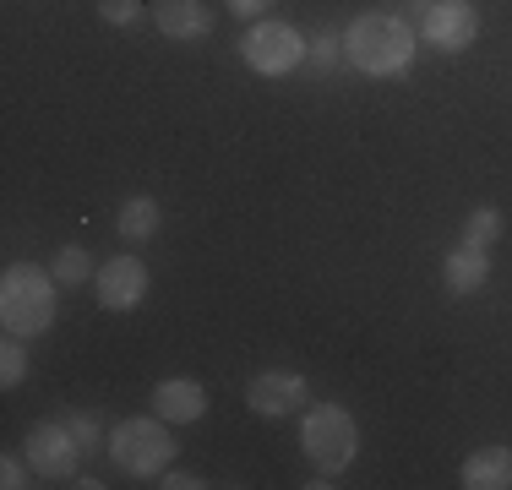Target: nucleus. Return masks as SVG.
<instances>
[{"mask_svg":"<svg viewBox=\"0 0 512 490\" xmlns=\"http://www.w3.org/2000/svg\"><path fill=\"white\" fill-rule=\"evenodd\" d=\"M158 33L175 44H191L213 33V17H207L202 0H158Z\"/></svg>","mask_w":512,"mask_h":490,"instance_id":"obj_11","label":"nucleus"},{"mask_svg":"<svg viewBox=\"0 0 512 490\" xmlns=\"http://www.w3.org/2000/svg\"><path fill=\"white\" fill-rule=\"evenodd\" d=\"M164 485L169 490H191V485H202V480H197V474H164Z\"/></svg>","mask_w":512,"mask_h":490,"instance_id":"obj_23","label":"nucleus"},{"mask_svg":"<svg viewBox=\"0 0 512 490\" xmlns=\"http://www.w3.org/2000/svg\"><path fill=\"white\" fill-rule=\"evenodd\" d=\"M109 458L120 463L126 474H164L169 458H175V436L164 431V420H148V414H137V420H120L115 431H109Z\"/></svg>","mask_w":512,"mask_h":490,"instance_id":"obj_4","label":"nucleus"},{"mask_svg":"<svg viewBox=\"0 0 512 490\" xmlns=\"http://www.w3.org/2000/svg\"><path fill=\"white\" fill-rule=\"evenodd\" d=\"M153 409L164 425H197L207 414V392H202V382H191V376H169V382L153 387Z\"/></svg>","mask_w":512,"mask_h":490,"instance_id":"obj_10","label":"nucleus"},{"mask_svg":"<svg viewBox=\"0 0 512 490\" xmlns=\"http://www.w3.org/2000/svg\"><path fill=\"white\" fill-rule=\"evenodd\" d=\"M246 403L262 414V420H284V414L306 409V376H295V371H262V376H251Z\"/></svg>","mask_w":512,"mask_h":490,"instance_id":"obj_8","label":"nucleus"},{"mask_svg":"<svg viewBox=\"0 0 512 490\" xmlns=\"http://www.w3.org/2000/svg\"><path fill=\"white\" fill-rule=\"evenodd\" d=\"M0 322L17 338L44 333L55 322V273H44L33 262L6 267V278H0Z\"/></svg>","mask_w":512,"mask_h":490,"instance_id":"obj_2","label":"nucleus"},{"mask_svg":"<svg viewBox=\"0 0 512 490\" xmlns=\"http://www.w3.org/2000/svg\"><path fill=\"white\" fill-rule=\"evenodd\" d=\"M28 458H33V474H44V480H71L82 458V441L71 436V425L44 420L28 431Z\"/></svg>","mask_w":512,"mask_h":490,"instance_id":"obj_6","label":"nucleus"},{"mask_svg":"<svg viewBox=\"0 0 512 490\" xmlns=\"http://www.w3.org/2000/svg\"><path fill=\"white\" fill-rule=\"evenodd\" d=\"M311 60H316V66H333V39H316V49H311Z\"/></svg>","mask_w":512,"mask_h":490,"instance_id":"obj_22","label":"nucleus"},{"mask_svg":"<svg viewBox=\"0 0 512 490\" xmlns=\"http://www.w3.org/2000/svg\"><path fill=\"white\" fill-rule=\"evenodd\" d=\"M22 376H28V349H22L17 333H11L6 343H0V382H6V387H17Z\"/></svg>","mask_w":512,"mask_h":490,"instance_id":"obj_17","label":"nucleus"},{"mask_svg":"<svg viewBox=\"0 0 512 490\" xmlns=\"http://www.w3.org/2000/svg\"><path fill=\"white\" fill-rule=\"evenodd\" d=\"M496 235H502V213H496V207L469 213V224H463V245H491Z\"/></svg>","mask_w":512,"mask_h":490,"instance_id":"obj_16","label":"nucleus"},{"mask_svg":"<svg viewBox=\"0 0 512 490\" xmlns=\"http://www.w3.org/2000/svg\"><path fill=\"white\" fill-rule=\"evenodd\" d=\"M66 425H71V436H77V441H82V452H88V447H93V441H99V436H93V420H88V414H71V420H66Z\"/></svg>","mask_w":512,"mask_h":490,"instance_id":"obj_20","label":"nucleus"},{"mask_svg":"<svg viewBox=\"0 0 512 490\" xmlns=\"http://www.w3.org/2000/svg\"><path fill=\"white\" fill-rule=\"evenodd\" d=\"M267 6H273V0H229V11H235V17H262Z\"/></svg>","mask_w":512,"mask_h":490,"instance_id":"obj_21","label":"nucleus"},{"mask_svg":"<svg viewBox=\"0 0 512 490\" xmlns=\"http://www.w3.org/2000/svg\"><path fill=\"white\" fill-rule=\"evenodd\" d=\"M463 485L469 490H507L512 485V447H480L463 458Z\"/></svg>","mask_w":512,"mask_h":490,"instance_id":"obj_12","label":"nucleus"},{"mask_svg":"<svg viewBox=\"0 0 512 490\" xmlns=\"http://www.w3.org/2000/svg\"><path fill=\"white\" fill-rule=\"evenodd\" d=\"M474 33H480V17H474L469 0H436V6L425 11V44H436L442 55L469 49Z\"/></svg>","mask_w":512,"mask_h":490,"instance_id":"obj_7","label":"nucleus"},{"mask_svg":"<svg viewBox=\"0 0 512 490\" xmlns=\"http://www.w3.org/2000/svg\"><path fill=\"white\" fill-rule=\"evenodd\" d=\"M485 273H491L485 245H458V251L447 256V267H442V278H447V289H453V294H474L485 284Z\"/></svg>","mask_w":512,"mask_h":490,"instance_id":"obj_13","label":"nucleus"},{"mask_svg":"<svg viewBox=\"0 0 512 490\" xmlns=\"http://www.w3.org/2000/svg\"><path fill=\"white\" fill-rule=\"evenodd\" d=\"M137 0H99V17L104 22H137Z\"/></svg>","mask_w":512,"mask_h":490,"instance_id":"obj_18","label":"nucleus"},{"mask_svg":"<svg viewBox=\"0 0 512 490\" xmlns=\"http://www.w3.org/2000/svg\"><path fill=\"white\" fill-rule=\"evenodd\" d=\"M142 294H148V267L137 256H115L99 267V305L104 311H137Z\"/></svg>","mask_w":512,"mask_h":490,"instance_id":"obj_9","label":"nucleus"},{"mask_svg":"<svg viewBox=\"0 0 512 490\" xmlns=\"http://www.w3.org/2000/svg\"><path fill=\"white\" fill-rule=\"evenodd\" d=\"M93 267H88V251L82 245H60L55 251V284H82Z\"/></svg>","mask_w":512,"mask_h":490,"instance_id":"obj_15","label":"nucleus"},{"mask_svg":"<svg viewBox=\"0 0 512 490\" xmlns=\"http://www.w3.org/2000/svg\"><path fill=\"white\" fill-rule=\"evenodd\" d=\"M0 485H6V490H22V485H28V474H22V458H17V452H6V458H0Z\"/></svg>","mask_w":512,"mask_h":490,"instance_id":"obj_19","label":"nucleus"},{"mask_svg":"<svg viewBox=\"0 0 512 490\" xmlns=\"http://www.w3.org/2000/svg\"><path fill=\"white\" fill-rule=\"evenodd\" d=\"M115 224H120V235H126V240H148L158 229V202H153V196H126L120 213H115Z\"/></svg>","mask_w":512,"mask_h":490,"instance_id":"obj_14","label":"nucleus"},{"mask_svg":"<svg viewBox=\"0 0 512 490\" xmlns=\"http://www.w3.org/2000/svg\"><path fill=\"white\" fill-rule=\"evenodd\" d=\"M300 447L322 474H344L360 452L355 414L338 409V403H316V409H306V425H300Z\"/></svg>","mask_w":512,"mask_h":490,"instance_id":"obj_3","label":"nucleus"},{"mask_svg":"<svg viewBox=\"0 0 512 490\" xmlns=\"http://www.w3.org/2000/svg\"><path fill=\"white\" fill-rule=\"evenodd\" d=\"M344 49L365 77H398L414 60V33H409V22L387 17V11H365V17L349 22Z\"/></svg>","mask_w":512,"mask_h":490,"instance_id":"obj_1","label":"nucleus"},{"mask_svg":"<svg viewBox=\"0 0 512 490\" xmlns=\"http://www.w3.org/2000/svg\"><path fill=\"white\" fill-rule=\"evenodd\" d=\"M240 55H246L251 71H262V77H284V71H295L300 60H306V39H300L289 22H251L246 39H240Z\"/></svg>","mask_w":512,"mask_h":490,"instance_id":"obj_5","label":"nucleus"}]
</instances>
